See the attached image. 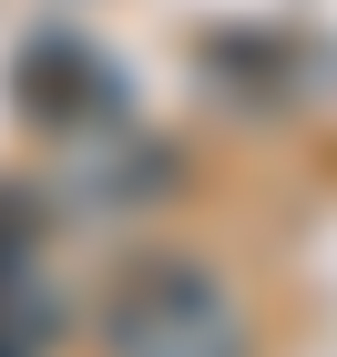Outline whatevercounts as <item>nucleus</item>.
<instances>
[{
    "label": "nucleus",
    "instance_id": "f257e3e1",
    "mask_svg": "<svg viewBox=\"0 0 337 357\" xmlns=\"http://www.w3.org/2000/svg\"><path fill=\"white\" fill-rule=\"evenodd\" d=\"M92 347L103 357H255V327H246V296L225 286V266H204L184 245H143L103 275Z\"/></svg>",
    "mask_w": 337,
    "mask_h": 357
},
{
    "label": "nucleus",
    "instance_id": "f03ea898",
    "mask_svg": "<svg viewBox=\"0 0 337 357\" xmlns=\"http://www.w3.org/2000/svg\"><path fill=\"white\" fill-rule=\"evenodd\" d=\"M10 102H21L41 133H82V123H112V112H123V82H112V61L92 52V41L41 31V41L10 61Z\"/></svg>",
    "mask_w": 337,
    "mask_h": 357
},
{
    "label": "nucleus",
    "instance_id": "7ed1b4c3",
    "mask_svg": "<svg viewBox=\"0 0 337 357\" xmlns=\"http://www.w3.org/2000/svg\"><path fill=\"white\" fill-rule=\"evenodd\" d=\"M41 337H52L41 306H10V296H0V357H41Z\"/></svg>",
    "mask_w": 337,
    "mask_h": 357
}]
</instances>
